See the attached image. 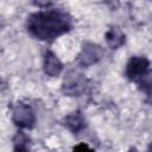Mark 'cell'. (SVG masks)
<instances>
[{"instance_id":"12","label":"cell","mask_w":152,"mask_h":152,"mask_svg":"<svg viewBox=\"0 0 152 152\" xmlns=\"http://www.w3.org/2000/svg\"><path fill=\"white\" fill-rule=\"evenodd\" d=\"M150 150H152V145H151V146H150Z\"/></svg>"},{"instance_id":"5","label":"cell","mask_w":152,"mask_h":152,"mask_svg":"<svg viewBox=\"0 0 152 152\" xmlns=\"http://www.w3.org/2000/svg\"><path fill=\"white\" fill-rule=\"evenodd\" d=\"M102 56V49L99 45L91 44V43H87L83 48L82 51L78 55V63L83 66H88L91 65L94 63H96Z\"/></svg>"},{"instance_id":"4","label":"cell","mask_w":152,"mask_h":152,"mask_svg":"<svg viewBox=\"0 0 152 152\" xmlns=\"http://www.w3.org/2000/svg\"><path fill=\"white\" fill-rule=\"evenodd\" d=\"M84 87H86V78L83 77V75L71 71L68 74V76L64 80L63 91L68 95L76 96L83 91Z\"/></svg>"},{"instance_id":"11","label":"cell","mask_w":152,"mask_h":152,"mask_svg":"<svg viewBox=\"0 0 152 152\" xmlns=\"http://www.w3.org/2000/svg\"><path fill=\"white\" fill-rule=\"evenodd\" d=\"M31 1L39 7H48L51 4V0H31Z\"/></svg>"},{"instance_id":"6","label":"cell","mask_w":152,"mask_h":152,"mask_svg":"<svg viewBox=\"0 0 152 152\" xmlns=\"http://www.w3.org/2000/svg\"><path fill=\"white\" fill-rule=\"evenodd\" d=\"M63 70V64L61 63V61L57 58V56L48 50L45 52V57H44V71L46 75L49 76H58Z\"/></svg>"},{"instance_id":"1","label":"cell","mask_w":152,"mask_h":152,"mask_svg":"<svg viewBox=\"0 0 152 152\" xmlns=\"http://www.w3.org/2000/svg\"><path fill=\"white\" fill-rule=\"evenodd\" d=\"M71 26V17L56 8L33 13L26 21L27 32L39 40H53L68 32Z\"/></svg>"},{"instance_id":"2","label":"cell","mask_w":152,"mask_h":152,"mask_svg":"<svg viewBox=\"0 0 152 152\" xmlns=\"http://www.w3.org/2000/svg\"><path fill=\"white\" fill-rule=\"evenodd\" d=\"M148 66L150 62L146 57L134 56L128 61L126 65V76L132 81H138L147 74Z\"/></svg>"},{"instance_id":"9","label":"cell","mask_w":152,"mask_h":152,"mask_svg":"<svg viewBox=\"0 0 152 152\" xmlns=\"http://www.w3.org/2000/svg\"><path fill=\"white\" fill-rule=\"evenodd\" d=\"M28 137L24 133V132H18L15 134V137L13 138V144H14V150L17 151H26L27 150V145H28Z\"/></svg>"},{"instance_id":"8","label":"cell","mask_w":152,"mask_h":152,"mask_svg":"<svg viewBox=\"0 0 152 152\" xmlns=\"http://www.w3.org/2000/svg\"><path fill=\"white\" fill-rule=\"evenodd\" d=\"M65 126L74 133H78L84 127V119L81 112H74L65 118Z\"/></svg>"},{"instance_id":"7","label":"cell","mask_w":152,"mask_h":152,"mask_svg":"<svg viewBox=\"0 0 152 152\" xmlns=\"http://www.w3.org/2000/svg\"><path fill=\"white\" fill-rule=\"evenodd\" d=\"M106 40L109 48L118 49L125 43V34L119 27H110L106 33Z\"/></svg>"},{"instance_id":"10","label":"cell","mask_w":152,"mask_h":152,"mask_svg":"<svg viewBox=\"0 0 152 152\" xmlns=\"http://www.w3.org/2000/svg\"><path fill=\"white\" fill-rule=\"evenodd\" d=\"M141 80V89L146 93V95L147 96H150V97H152V72H150V74H146L142 78H140Z\"/></svg>"},{"instance_id":"3","label":"cell","mask_w":152,"mask_h":152,"mask_svg":"<svg viewBox=\"0 0 152 152\" xmlns=\"http://www.w3.org/2000/svg\"><path fill=\"white\" fill-rule=\"evenodd\" d=\"M12 120L13 122L24 128H30L36 122V116L33 110L28 104L25 103H18L12 113Z\"/></svg>"}]
</instances>
